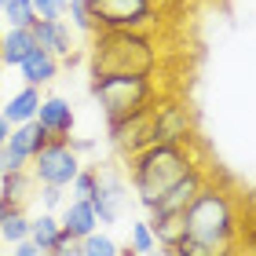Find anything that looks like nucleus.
Segmentation results:
<instances>
[{"mask_svg": "<svg viewBox=\"0 0 256 256\" xmlns=\"http://www.w3.org/2000/svg\"><path fill=\"white\" fill-rule=\"evenodd\" d=\"M190 168H198L190 158V143H150L128 158V183L136 190V202L146 212H154L161 194L172 183H180Z\"/></svg>", "mask_w": 256, "mask_h": 256, "instance_id": "obj_1", "label": "nucleus"}, {"mask_svg": "<svg viewBox=\"0 0 256 256\" xmlns=\"http://www.w3.org/2000/svg\"><path fill=\"white\" fill-rule=\"evenodd\" d=\"M158 70V44L143 30H99L92 44V77L150 74Z\"/></svg>", "mask_w": 256, "mask_h": 256, "instance_id": "obj_2", "label": "nucleus"}, {"mask_svg": "<svg viewBox=\"0 0 256 256\" xmlns=\"http://www.w3.org/2000/svg\"><path fill=\"white\" fill-rule=\"evenodd\" d=\"M183 216H187V234L190 238L220 246V249H234V242H238V208H234L227 190L205 183L202 194L187 205Z\"/></svg>", "mask_w": 256, "mask_h": 256, "instance_id": "obj_3", "label": "nucleus"}, {"mask_svg": "<svg viewBox=\"0 0 256 256\" xmlns=\"http://www.w3.org/2000/svg\"><path fill=\"white\" fill-rule=\"evenodd\" d=\"M92 96L99 99L106 121H124L139 110L154 106L158 84L150 74H106V77H92Z\"/></svg>", "mask_w": 256, "mask_h": 256, "instance_id": "obj_4", "label": "nucleus"}, {"mask_svg": "<svg viewBox=\"0 0 256 256\" xmlns=\"http://www.w3.org/2000/svg\"><path fill=\"white\" fill-rule=\"evenodd\" d=\"M92 22L99 30H150L154 26V0H88Z\"/></svg>", "mask_w": 256, "mask_h": 256, "instance_id": "obj_5", "label": "nucleus"}, {"mask_svg": "<svg viewBox=\"0 0 256 256\" xmlns=\"http://www.w3.org/2000/svg\"><path fill=\"white\" fill-rule=\"evenodd\" d=\"M80 168H84L80 165V154L70 146V139H52V143L30 161V172L37 176V183H55V187H66V190H70V183L77 180Z\"/></svg>", "mask_w": 256, "mask_h": 256, "instance_id": "obj_6", "label": "nucleus"}, {"mask_svg": "<svg viewBox=\"0 0 256 256\" xmlns=\"http://www.w3.org/2000/svg\"><path fill=\"white\" fill-rule=\"evenodd\" d=\"M92 208L99 216V227H114L121 224V216L128 212V183L121 180V172H99V187L88 198Z\"/></svg>", "mask_w": 256, "mask_h": 256, "instance_id": "obj_7", "label": "nucleus"}, {"mask_svg": "<svg viewBox=\"0 0 256 256\" xmlns=\"http://www.w3.org/2000/svg\"><path fill=\"white\" fill-rule=\"evenodd\" d=\"M194 121L183 102H154L150 110V139L154 143H190Z\"/></svg>", "mask_w": 256, "mask_h": 256, "instance_id": "obj_8", "label": "nucleus"}, {"mask_svg": "<svg viewBox=\"0 0 256 256\" xmlns=\"http://www.w3.org/2000/svg\"><path fill=\"white\" fill-rule=\"evenodd\" d=\"M205 183H208L205 172H202V168H190L180 183H172V187L161 194V202L154 205V212H187V205L194 202L198 194H202Z\"/></svg>", "mask_w": 256, "mask_h": 256, "instance_id": "obj_9", "label": "nucleus"}, {"mask_svg": "<svg viewBox=\"0 0 256 256\" xmlns=\"http://www.w3.org/2000/svg\"><path fill=\"white\" fill-rule=\"evenodd\" d=\"M37 121L48 128L52 139H70L74 136V106H70V99H62V96H44L40 110H37Z\"/></svg>", "mask_w": 256, "mask_h": 256, "instance_id": "obj_10", "label": "nucleus"}, {"mask_svg": "<svg viewBox=\"0 0 256 256\" xmlns=\"http://www.w3.org/2000/svg\"><path fill=\"white\" fill-rule=\"evenodd\" d=\"M30 30H33V37H37V44L48 48L55 59H70V55H74V33H70V26L62 18H37Z\"/></svg>", "mask_w": 256, "mask_h": 256, "instance_id": "obj_11", "label": "nucleus"}, {"mask_svg": "<svg viewBox=\"0 0 256 256\" xmlns=\"http://www.w3.org/2000/svg\"><path fill=\"white\" fill-rule=\"evenodd\" d=\"M59 66H62V59H55V55L48 52V48H33L26 59H22V66H18V74H22V80L26 84H52L55 77H59Z\"/></svg>", "mask_w": 256, "mask_h": 256, "instance_id": "obj_12", "label": "nucleus"}, {"mask_svg": "<svg viewBox=\"0 0 256 256\" xmlns=\"http://www.w3.org/2000/svg\"><path fill=\"white\" fill-rule=\"evenodd\" d=\"M37 176H33L30 168L22 172H8V176H0V198L11 205V208H26L30 202H37Z\"/></svg>", "mask_w": 256, "mask_h": 256, "instance_id": "obj_13", "label": "nucleus"}, {"mask_svg": "<svg viewBox=\"0 0 256 256\" xmlns=\"http://www.w3.org/2000/svg\"><path fill=\"white\" fill-rule=\"evenodd\" d=\"M40 88L37 84H22L15 96H11L4 106H0V114L11 121V128L15 124H26V121H37V110H40Z\"/></svg>", "mask_w": 256, "mask_h": 256, "instance_id": "obj_14", "label": "nucleus"}, {"mask_svg": "<svg viewBox=\"0 0 256 256\" xmlns=\"http://www.w3.org/2000/svg\"><path fill=\"white\" fill-rule=\"evenodd\" d=\"M62 230H70L74 238H88L92 230H99V216L88 198H70L62 205Z\"/></svg>", "mask_w": 256, "mask_h": 256, "instance_id": "obj_15", "label": "nucleus"}, {"mask_svg": "<svg viewBox=\"0 0 256 256\" xmlns=\"http://www.w3.org/2000/svg\"><path fill=\"white\" fill-rule=\"evenodd\" d=\"M37 48V37H33L30 26H11L4 37H0V59H4V66H22V59Z\"/></svg>", "mask_w": 256, "mask_h": 256, "instance_id": "obj_16", "label": "nucleus"}, {"mask_svg": "<svg viewBox=\"0 0 256 256\" xmlns=\"http://www.w3.org/2000/svg\"><path fill=\"white\" fill-rule=\"evenodd\" d=\"M8 143L15 146L18 154H26V158L33 161L44 146L52 143V136H48V128H44L40 121H26V124H15V128H11V139H8Z\"/></svg>", "mask_w": 256, "mask_h": 256, "instance_id": "obj_17", "label": "nucleus"}, {"mask_svg": "<svg viewBox=\"0 0 256 256\" xmlns=\"http://www.w3.org/2000/svg\"><path fill=\"white\" fill-rule=\"evenodd\" d=\"M150 230H154L158 246L176 249L187 238V216L183 212H150Z\"/></svg>", "mask_w": 256, "mask_h": 256, "instance_id": "obj_18", "label": "nucleus"}, {"mask_svg": "<svg viewBox=\"0 0 256 256\" xmlns=\"http://www.w3.org/2000/svg\"><path fill=\"white\" fill-rule=\"evenodd\" d=\"M59 234H62V220L55 216V212H44V208H40V216H33L30 238L37 242V246H40L44 252H52V246L59 242Z\"/></svg>", "mask_w": 256, "mask_h": 256, "instance_id": "obj_19", "label": "nucleus"}, {"mask_svg": "<svg viewBox=\"0 0 256 256\" xmlns=\"http://www.w3.org/2000/svg\"><path fill=\"white\" fill-rule=\"evenodd\" d=\"M30 227H33V216H26V208H11L4 216V224H0V238L8 246H15V242L30 238Z\"/></svg>", "mask_w": 256, "mask_h": 256, "instance_id": "obj_20", "label": "nucleus"}, {"mask_svg": "<svg viewBox=\"0 0 256 256\" xmlns=\"http://www.w3.org/2000/svg\"><path fill=\"white\" fill-rule=\"evenodd\" d=\"M128 246H132L139 256L158 249V238H154V230H150V220H136V224L128 227Z\"/></svg>", "mask_w": 256, "mask_h": 256, "instance_id": "obj_21", "label": "nucleus"}, {"mask_svg": "<svg viewBox=\"0 0 256 256\" xmlns=\"http://www.w3.org/2000/svg\"><path fill=\"white\" fill-rule=\"evenodd\" d=\"M84 256H121V246L106 234V230H92L84 238Z\"/></svg>", "mask_w": 256, "mask_h": 256, "instance_id": "obj_22", "label": "nucleus"}, {"mask_svg": "<svg viewBox=\"0 0 256 256\" xmlns=\"http://www.w3.org/2000/svg\"><path fill=\"white\" fill-rule=\"evenodd\" d=\"M4 18L11 22V26H33V22H37L33 0H8L4 4Z\"/></svg>", "mask_w": 256, "mask_h": 256, "instance_id": "obj_23", "label": "nucleus"}, {"mask_svg": "<svg viewBox=\"0 0 256 256\" xmlns=\"http://www.w3.org/2000/svg\"><path fill=\"white\" fill-rule=\"evenodd\" d=\"M172 252H176V256H224L227 249H220V246H208V242H198V238H183L180 242V246L176 249H172Z\"/></svg>", "mask_w": 256, "mask_h": 256, "instance_id": "obj_24", "label": "nucleus"}, {"mask_svg": "<svg viewBox=\"0 0 256 256\" xmlns=\"http://www.w3.org/2000/svg\"><path fill=\"white\" fill-rule=\"evenodd\" d=\"M37 202L44 212H55V208L66 205V187H55V183H40L37 187Z\"/></svg>", "mask_w": 256, "mask_h": 256, "instance_id": "obj_25", "label": "nucleus"}, {"mask_svg": "<svg viewBox=\"0 0 256 256\" xmlns=\"http://www.w3.org/2000/svg\"><path fill=\"white\" fill-rule=\"evenodd\" d=\"M96 187H99V168H80L77 180L70 183V194H74V198H92Z\"/></svg>", "mask_w": 256, "mask_h": 256, "instance_id": "obj_26", "label": "nucleus"}, {"mask_svg": "<svg viewBox=\"0 0 256 256\" xmlns=\"http://www.w3.org/2000/svg\"><path fill=\"white\" fill-rule=\"evenodd\" d=\"M22 168H30V158L18 154L11 143H4V146H0V176H8V172H22Z\"/></svg>", "mask_w": 256, "mask_h": 256, "instance_id": "obj_27", "label": "nucleus"}, {"mask_svg": "<svg viewBox=\"0 0 256 256\" xmlns=\"http://www.w3.org/2000/svg\"><path fill=\"white\" fill-rule=\"evenodd\" d=\"M70 18H74L77 30L96 33V22H92V4H88V0H70Z\"/></svg>", "mask_w": 256, "mask_h": 256, "instance_id": "obj_28", "label": "nucleus"}, {"mask_svg": "<svg viewBox=\"0 0 256 256\" xmlns=\"http://www.w3.org/2000/svg\"><path fill=\"white\" fill-rule=\"evenodd\" d=\"M48 256H84V238H74L70 230H62Z\"/></svg>", "mask_w": 256, "mask_h": 256, "instance_id": "obj_29", "label": "nucleus"}, {"mask_svg": "<svg viewBox=\"0 0 256 256\" xmlns=\"http://www.w3.org/2000/svg\"><path fill=\"white\" fill-rule=\"evenodd\" d=\"M37 18H66L70 15V0H33Z\"/></svg>", "mask_w": 256, "mask_h": 256, "instance_id": "obj_30", "label": "nucleus"}, {"mask_svg": "<svg viewBox=\"0 0 256 256\" xmlns=\"http://www.w3.org/2000/svg\"><path fill=\"white\" fill-rule=\"evenodd\" d=\"M11 256H48V252H44L33 238H22V242H15V246H11Z\"/></svg>", "mask_w": 256, "mask_h": 256, "instance_id": "obj_31", "label": "nucleus"}, {"mask_svg": "<svg viewBox=\"0 0 256 256\" xmlns=\"http://www.w3.org/2000/svg\"><path fill=\"white\" fill-rule=\"evenodd\" d=\"M70 146H74L77 154H88V150H96V139H77V136H70Z\"/></svg>", "mask_w": 256, "mask_h": 256, "instance_id": "obj_32", "label": "nucleus"}, {"mask_svg": "<svg viewBox=\"0 0 256 256\" xmlns=\"http://www.w3.org/2000/svg\"><path fill=\"white\" fill-rule=\"evenodd\" d=\"M8 139H11V121L4 118V114H0V146H4Z\"/></svg>", "mask_w": 256, "mask_h": 256, "instance_id": "obj_33", "label": "nucleus"}, {"mask_svg": "<svg viewBox=\"0 0 256 256\" xmlns=\"http://www.w3.org/2000/svg\"><path fill=\"white\" fill-rule=\"evenodd\" d=\"M146 256H176V252H172V249H165V246H158V249H150Z\"/></svg>", "mask_w": 256, "mask_h": 256, "instance_id": "obj_34", "label": "nucleus"}, {"mask_svg": "<svg viewBox=\"0 0 256 256\" xmlns=\"http://www.w3.org/2000/svg\"><path fill=\"white\" fill-rule=\"evenodd\" d=\"M8 212H11V205L4 202V198H0V224H4V216H8Z\"/></svg>", "mask_w": 256, "mask_h": 256, "instance_id": "obj_35", "label": "nucleus"}, {"mask_svg": "<svg viewBox=\"0 0 256 256\" xmlns=\"http://www.w3.org/2000/svg\"><path fill=\"white\" fill-rule=\"evenodd\" d=\"M224 256H242V252H238V249H227V252H224Z\"/></svg>", "mask_w": 256, "mask_h": 256, "instance_id": "obj_36", "label": "nucleus"}, {"mask_svg": "<svg viewBox=\"0 0 256 256\" xmlns=\"http://www.w3.org/2000/svg\"><path fill=\"white\" fill-rule=\"evenodd\" d=\"M4 4H8V0H0V15H4Z\"/></svg>", "mask_w": 256, "mask_h": 256, "instance_id": "obj_37", "label": "nucleus"}, {"mask_svg": "<svg viewBox=\"0 0 256 256\" xmlns=\"http://www.w3.org/2000/svg\"><path fill=\"white\" fill-rule=\"evenodd\" d=\"M0 106H4V92H0Z\"/></svg>", "mask_w": 256, "mask_h": 256, "instance_id": "obj_38", "label": "nucleus"}, {"mask_svg": "<svg viewBox=\"0 0 256 256\" xmlns=\"http://www.w3.org/2000/svg\"><path fill=\"white\" fill-rule=\"evenodd\" d=\"M0 66H4V59H0Z\"/></svg>", "mask_w": 256, "mask_h": 256, "instance_id": "obj_39", "label": "nucleus"}]
</instances>
